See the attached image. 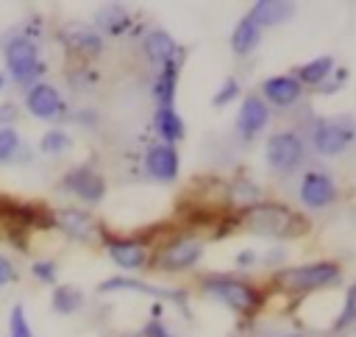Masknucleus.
<instances>
[{"instance_id": "obj_1", "label": "nucleus", "mask_w": 356, "mask_h": 337, "mask_svg": "<svg viewBox=\"0 0 356 337\" xmlns=\"http://www.w3.org/2000/svg\"><path fill=\"white\" fill-rule=\"evenodd\" d=\"M337 281H339V265L334 262H312V265L284 267L281 273H275V284L289 292H309Z\"/></svg>"}, {"instance_id": "obj_2", "label": "nucleus", "mask_w": 356, "mask_h": 337, "mask_svg": "<svg viewBox=\"0 0 356 337\" xmlns=\"http://www.w3.org/2000/svg\"><path fill=\"white\" fill-rule=\"evenodd\" d=\"M3 58H6V70L11 72V78L17 84H22V86L36 84V78L42 72V58H39V47L25 33H17L6 42Z\"/></svg>"}, {"instance_id": "obj_3", "label": "nucleus", "mask_w": 356, "mask_h": 337, "mask_svg": "<svg viewBox=\"0 0 356 337\" xmlns=\"http://www.w3.org/2000/svg\"><path fill=\"white\" fill-rule=\"evenodd\" d=\"M242 223L248 231L261 234V237H289L292 234V212L278 206V203H256L250 209H245Z\"/></svg>"}, {"instance_id": "obj_4", "label": "nucleus", "mask_w": 356, "mask_h": 337, "mask_svg": "<svg viewBox=\"0 0 356 337\" xmlns=\"http://www.w3.org/2000/svg\"><path fill=\"white\" fill-rule=\"evenodd\" d=\"M200 287H203V292L214 295L217 301H222L225 306H231L236 312H250L253 306H259V292L234 276H206Z\"/></svg>"}, {"instance_id": "obj_5", "label": "nucleus", "mask_w": 356, "mask_h": 337, "mask_svg": "<svg viewBox=\"0 0 356 337\" xmlns=\"http://www.w3.org/2000/svg\"><path fill=\"white\" fill-rule=\"evenodd\" d=\"M303 153H306V145L303 139L295 134V131H278L267 139V148H264V159L273 170L278 173H292L300 162H303Z\"/></svg>"}, {"instance_id": "obj_6", "label": "nucleus", "mask_w": 356, "mask_h": 337, "mask_svg": "<svg viewBox=\"0 0 356 337\" xmlns=\"http://www.w3.org/2000/svg\"><path fill=\"white\" fill-rule=\"evenodd\" d=\"M356 128L350 123L342 120H323L317 123L314 134H312V148L320 156H339L342 150H348V145L353 142Z\"/></svg>"}, {"instance_id": "obj_7", "label": "nucleus", "mask_w": 356, "mask_h": 337, "mask_svg": "<svg viewBox=\"0 0 356 337\" xmlns=\"http://www.w3.org/2000/svg\"><path fill=\"white\" fill-rule=\"evenodd\" d=\"M58 42L72 56H81V58H95L103 53V36L86 22H64L58 28Z\"/></svg>"}, {"instance_id": "obj_8", "label": "nucleus", "mask_w": 356, "mask_h": 337, "mask_svg": "<svg viewBox=\"0 0 356 337\" xmlns=\"http://www.w3.org/2000/svg\"><path fill=\"white\" fill-rule=\"evenodd\" d=\"M61 189L70 192V195H75L83 203H97L106 195V181H103V175L97 170L81 164V167H72L70 173H64Z\"/></svg>"}, {"instance_id": "obj_9", "label": "nucleus", "mask_w": 356, "mask_h": 337, "mask_svg": "<svg viewBox=\"0 0 356 337\" xmlns=\"http://www.w3.org/2000/svg\"><path fill=\"white\" fill-rule=\"evenodd\" d=\"M25 109L39 120H56L64 111V100H61V92L53 84L36 81L25 92Z\"/></svg>"}, {"instance_id": "obj_10", "label": "nucleus", "mask_w": 356, "mask_h": 337, "mask_svg": "<svg viewBox=\"0 0 356 337\" xmlns=\"http://www.w3.org/2000/svg\"><path fill=\"white\" fill-rule=\"evenodd\" d=\"M200 242L197 240H189V237H181V240H172L170 245H164L159 253H156V267L159 270H186L192 267L197 259H200Z\"/></svg>"}, {"instance_id": "obj_11", "label": "nucleus", "mask_w": 356, "mask_h": 337, "mask_svg": "<svg viewBox=\"0 0 356 337\" xmlns=\"http://www.w3.org/2000/svg\"><path fill=\"white\" fill-rule=\"evenodd\" d=\"M298 195H300V203H303L306 209H323V206L334 203V198H337V187H334V181H331L325 173L312 170V173L303 175Z\"/></svg>"}, {"instance_id": "obj_12", "label": "nucleus", "mask_w": 356, "mask_h": 337, "mask_svg": "<svg viewBox=\"0 0 356 337\" xmlns=\"http://www.w3.org/2000/svg\"><path fill=\"white\" fill-rule=\"evenodd\" d=\"M53 226L61 228L67 237L81 240V242H86V240H92L97 234L95 217L89 212H83V209H56L53 212Z\"/></svg>"}, {"instance_id": "obj_13", "label": "nucleus", "mask_w": 356, "mask_h": 337, "mask_svg": "<svg viewBox=\"0 0 356 337\" xmlns=\"http://www.w3.org/2000/svg\"><path fill=\"white\" fill-rule=\"evenodd\" d=\"M267 120H270L267 103H264L259 95H248V97L242 100V106H239V114H236V128H239V134H242L245 139H250V136H256V134L267 125Z\"/></svg>"}, {"instance_id": "obj_14", "label": "nucleus", "mask_w": 356, "mask_h": 337, "mask_svg": "<svg viewBox=\"0 0 356 337\" xmlns=\"http://www.w3.org/2000/svg\"><path fill=\"white\" fill-rule=\"evenodd\" d=\"M145 167L156 181H172L178 175V153L172 145H150L145 153Z\"/></svg>"}, {"instance_id": "obj_15", "label": "nucleus", "mask_w": 356, "mask_h": 337, "mask_svg": "<svg viewBox=\"0 0 356 337\" xmlns=\"http://www.w3.org/2000/svg\"><path fill=\"white\" fill-rule=\"evenodd\" d=\"M106 251L111 256L114 265H120L122 270H136L147 262V251L142 242L136 240H117V237H108L106 240Z\"/></svg>"}, {"instance_id": "obj_16", "label": "nucleus", "mask_w": 356, "mask_h": 337, "mask_svg": "<svg viewBox=\"0 0 356 337\" xmlns=\"http://www.w3.org/2000/svg\"><path fill=\"white\" fill-rule=\"evenodd\" d=\"M295 11L292 3H281V0H259L250 6V14L248 19L256 25V28H270V25H278L284 19H289Z\"/></svg>"}, {"instance_id": "obj_17", "label": "nucleus", "mask_w": 356, "mask_h": 337, "mask_svg": "<svg viewBox=\"0 0 356 337\" xmlns=\"http://www.w3.org/2000/svg\"><path fill=\"white\" fill-rule=\"evenodd\" d=\"M300 89H303L300 81L292 78V75H273V78H267L261 84L264 97L270 103H275V106H292L300 97Z\"/></svg>"}, {"instance_id": "obj_18", "label": "nucleus", "mask_w": 356, "mask_h": 337, "mask_svg": "<svg viewBox=\"0 0 356 337\" xmlns=\"http://www.w3.org/2000/svg\"><path fill=\"white\" fill-rule=\"evenodd\" d=\"M142 50H145V56L150 58V61H156V64H170V61H178L181 56V50H178V45H175V39L167 33V31H150L147 36H145V42H142Z\"/></svg>"}, {"instance_id": "obj_19", "label": "nucleus", "mask_w": 356, "mask_h": 337, "mask_svg": "<svg viewBox=\"0 0 356 337\" xmlns=\"http://www.w3.org/2000/svg\"><path fill=\"white\" fill-rule=\"evenodd\" d=\"M175 86H178V61L161 64V72L153 81V97H156L159 109H172Z\"/></svg>"}, {"instance_id": "obj_20", "label": "nucleus", "mask_w": 356, "mask_h": 337, "mask_svg": "<svg viewBox=\"0 0 356 337\" xmlns=\"http://www.w3.org/2000/svg\"><path fill=\"white\" fill-rule=\"evenodd\" d=\"M95 31L97 33H111V36H122L131 28V14L122 6H106L97 11L95 17Z\"/></svg>"}, {"instance_id": "obj_21", "label": "nucleus", "mask_w": 356, "mask_h": 337, "mask_svg": "<svg viewBox=\"0 0 356 337\" xmlns=\"http://www.w3.org/2000/svg\"><path fill=\"white\" fill-rule=\"evenodd\" d=\"M100 292H114V290H136V292H147V295H156V298H181L178 292H170V290H159V287H150L139 279H125V276H114V279H106L100 287Z\"/></svg>"}, {"instance_id": "obj_22", "label": "nucleus", "mask_w": 356, "mask_h": 337, "mask_svg": "<svg viewBox=\"0 0 356 337\" xmlns=\"http://www.w3.org/2000/svg\"><path fill=\"white\" fill-rule=\"evenodd\" d=\"M259 42H261V28H256L248 17L239 19L236 28H234V33H231V47H234V53L248 56Z\"/></svg>"}, {"instance_id": "obj_23", "label": "nucleus", "mask_w": 356, "mask_h": 337, "mask_svg": "<svg viewBox=\"0 0 356 337\" xmlns=\"http://www.w3.org/2000/svg\"><path fill=\"white\" fill-rule=\"evenodd\" d=\"M153 123H156V131L161 134V139L167 145H172V142H178L184 136V120L172 109H159L156 117H153Z\"/></svg>"}, {"instance_id": "obj_24", "label": "nucleus", "mask_w": 356, "mask_h": 337, "mask_svg": "<svg viewBox=\"0 0 356 337\" xmlns=\"http://www.w3.org/2000/svg\"><path fill=\"white\" fill-rule=\"evenodd\" d=\"M83 306V292L72 284H58L53 290V312L58 315H72Z\"/></svg>"}, {"instance_id": "obj_25", "label": "nucleus", "mask_w": 356, "mask_h": 337, "mask_svg": "<svg viewBox=\"0 0 356 337\" xmlns=\"http://www.w3.org/2000/svg\"><path fill=\"white\" fill-rule=\"evenodd\" d=\"M331 70H334V58L331 56H320V58H314V61H309V64H303L298 70V81H300V86L303 84H323L331 75Z\"/></svg>"}, {"instance_id": "obj_26", "label": "nucleus", "mask_w": 356, "mask_h": 337, "mask_svg": "<svg viewBox=\"0 0 356 337\" xmlns=\"http://www.w3.org/2000/svg\"><path fill=\"white\" fill-rule=\"evenodd\" d=\"M70 148H72V139H70V134L61 131V128H50V131H44L42 139H39V150L47 153V156H61V153H67Z\"/></svg>"}, {"instance_id": "obj_27", "label": "nucleus", "mask_w": 356, "mask_h": 337, "mask_svg": "<svg viewBox=\"0 0 356 337\" xmlns=\"http://www.w3.org/2000/svg\"><path fill=\"white\" fill-rule=\"evenodd\" d=\"M8 337H33L31 323L25 318V309L19 304L11 306V315H8Z\"/></svg>"}, {"instance_id": "obj_28", "label": "nucleus", "mask_w": 356, "mask_h": 337, "mask_svg": "<svg viewBox=\"0 0 356 337\" xmlns=\"http://www.w3.org/2000/svg\"><path fill=\"white\" fill-rule=\"evenodd\" d=\"M17 150H19V134L11 125L8 128H0V162L14 159Z\"/></svg>"}, {"instance_id": "obj_29", "label": "nucleus", "mask_w": 356, "mask_h": 337, "mask_svg": "<svg viewBox=\"0 0 356 337\" xmlns=\"http://www.w3.org/2000/svg\"><path fill=\"white\" fill-rule=\"evenodd\" d=\"M353 320H356V284L348 287L345 306H342V312H339V318H337V329H345V326H350Z\"/></svg>"}, {"instance_id": "obj_30", "label": "nucleus", "mask_w": 356, "mask_h": 337, "mask_svg": "<svg viewBox=\"0 0 356 337\" xmlns=\"http://www.w3.org/2000/svg\"><path fill=\"white\" fill-rule=\"evenodd\" d=\"M31 273H33V279H39L42 284H53V281H56V262H50V259H36V262L31 265Z\"/></svg>"}, {"instance_id": "obj_31", "label": "nucleus", "mask_w": 356, "mask_h": 337, "mask_svg": "<svg viewBox=\"0 0 356 337\" xmlns=\"http://www.w3.org/2000/svg\"><path fill=\"white\" fill-rule=\"evenodd\" d=\"M236 95H239V84H236L234 78H225L222 86L217 89V95H214L211 103H214V106H225V103H228L231 97H236Z\"/></svg>"}, {"instance_id": "obj_32", "label": "nucleus", "mask_w": 356, "mask_h": 337, "mask_svg": "<svg viewBox=\"0 0 356 337\" xmlns=\"http://www.w3.org/2000/svg\"><path fill=\"white\" fill-rule=\"evenodd\" d=\"M11 281H17V267H14V262L8 256L0 253V287H6Z\"/></svg>"}, {"instance_id": "obj_33", "label": "nucleus", "mask_w": 356, "mask_h": 337, "mask_svg": "<svg viewBox=\"0 0 356 337\" xmlns=\"http://www.w3.org/2000/svg\"><path fill=\"white\" fill-rule=\"evenodd\" d=\"M19 114V109L14 103H0V128H8V123H14Z\"/></svg>"}, {"instance_id": "obj_34", "label": "nucleus", "mask_w": 356, "mask_h": 337, "mask_svg": "<svg viewBox=\"0 0 356 337\" xmlns=\"http://www.w3.org/2000/svg\"><path fill=\"white\" fill-rule=\"evenodd\" d=\"M145 337H172V334L164 329V323L153 320V323H147V329H145Z\"/></svg>"}, {"instance_id": "obj_35", "label": "nucleus", "mask_w": 356, "mask_h": 337, "mask_svg": "<svg viewBox=\"0 0 356 337\" xmlns=\"http://www.w3.org/2000/svg\"><path fill=\"white\" fill-rule=\"evenodd\" d=\"M253 262V253H239V265H250Z\"/></svg>"}, {"instance_id": "obj_36", "label": "nucleus", "mask_w": 356, "mask_h": 337, "mask_svg": "<svg viewBox=\"0 0 356 337\" xmlns=\"http://www.w3.org/2000/svg\"><path fill=\"white\" fill-rule=\"evenodd\" d=\"M3 86H6V75L0 72V89H3Z\"/></svg>"}, {"instance_id": "obj_37", "label": "nucleus", "mask_w": 356, "mask_h": 337, "mask_svg": "<svg viewBox=\"0 0 356 337\" xmlns=\"http://www.w3.org/2000/svg\"><path fill=\"white\" fill-rule=\"evenodd\" d=\"M292 337H300V334H292Z\"/></svg>"}]
</instances>
